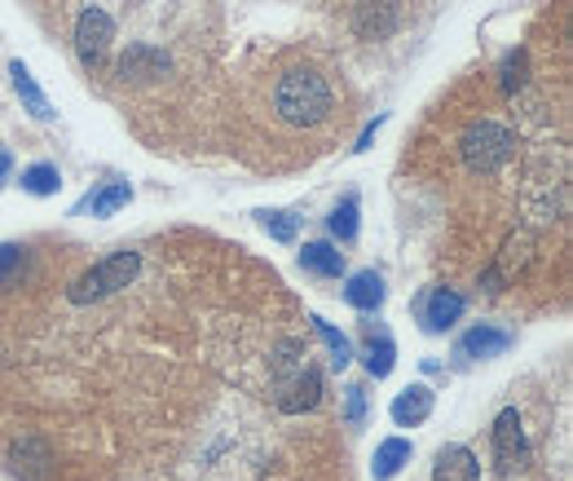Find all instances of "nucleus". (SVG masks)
Instances as JSON below:
<instances>
[{
    "label": "nucleus",
    "instance_id": "a878e982",
    "mask_svg": "<svg viewBox=\"0 0 573 481\" xmlns=\"http://www.w3.org/2000/svg\"><path fill=\"white\" fill-rule=\"evenodd\" d=\"M22 265V248L18 243H0V283Z\"/></svg>",
    "mask_w": 573,
    "mask_h": 481
},
{
    "label": "nucleus",
    "instance_id": "f3484780",
    "mask_svg": "<svg viewBox=\"0 0 573 481\" xmlns=\"http://www.w3.org/2000/svg\"><path fill=\"white\" fill-rule=\"evenodd\" d=\"M9 75H13V88H18V97L27 102V111H31L35 119H53V111H49V97L40 93V84L31 80V71H27L22 62H13V66H9Z\"/></svg>",
    "mask_w": 573,
    "mask_h": 481
},
{
    "label": "nucleus",
    "instance_id": "ddd939ff",
    "mask_svg": "<svg viewBox=\"0 0 573 481\" xmlns=\"http://www.w3.org/2000/svg\"><path fill=\"white\" fill-rule=\"evenodd\" d=\"M433 481H481V464H477V456L468 447H446L437 456Z\"/></svg>",
    "mask_w": 573,
    "mask_h": 481
},
{
    "label": "nucleus",
    "instance_id": "2eb2a0df",
    "mask_svg": "<svg viewBox=\"0 0 573 481\" xmlns=\"http://www.w3.org/2000/svg\"><path fill=\"white\" fill-rule=\"evenodd\" d=\"M300 265L317 279H340L344 274V252L331 248V243H304L300 248Z\"/></svg>",
    "mask_w": 573,
    "mask_h": 481
},
{
    "label": "nucleus",
    "instance_id": "1a4fd4ad",
    "mask_svg": "<svg viewBox=\"0 0 573 481\" xmlns=\"http://www.w3.org/2000/svg\"><path fill=\"white\" fill-rule=\"evenodd\" d=\"M353 27H357V35H366V40H384V35L397 31V4H393V0H362V4L353 9Z\"/></svg>",
    "mask_w": 573,
    "mask_h": 481
},
{
    "label": "nucleus",
    "instance_id": "412c9836",
    "mask_svg": "<svg viewBox=\"0 0 573 481\" xmlns=\"http://www.w3.org/2000/svg\"><path fill=\"white\" fill-rule=\"evenodd\" d=\"M326 226H331V234H335L340 243L357 239V195H348L344 203H335V212L326 217Z\"/></svg>",
    "mask_w": 573,
    "mask_h": 481
},
{
    "label": "nucleus",
    "instance_id": "4468645a",
    "mask_svg": "<svg viewBox=\"0 0 573 481\" xmlns=\"http://www.w3.org/2000/svg\"><path fill=\"white\" fill-rule=\"evenodd\" d=\"M344 301H348L353 310H362V314L379 310V305H384V279H379L375 270H357V274L348 279V287H344Z\"/></svg>",
    "mask_w": 573,
    "mask_h": 481
},
{
    "label": "nucleus",
    "instance_id": "f8f14e48",
    "mask_svg": "<svg viewBox=\"0 0 573 481\" xmlns=\"http://www.w3.org/2000/svg\"><path fill=\"white\" fill-rule=\"evenodd\" d=\"M317 398H322V376L313 372V367H304L291 385H283V398H279V407L291 411V416H300V411H313L317 407Z\"/></svg>",
    "mask_w": 573,
    "mask_h": 481
},
{
    "label": "nucleus",
    "instance_id": "dca6fc26",
    "mask_svg": "<svg viewBox=\"0 0 573 481\" xmlns=\"http://www.w3.org/2000/svg\"><path fill=\"white\" fill-rule=\"evenodd\" d=\"M406 464H410V442H406V438H388V442H379V451H375L371 478H375V481L397 478Z\"/></svg>",
    "mask_w": 573,
    "mask_h": 481
},
{
    "label": "nucleus",
    "instance_id": "0eeeda50",
    "mask_svg": "<svg viewBox=\"0 0 573 481\" xmlns=\"http://www.w3.org/2000/svg\"><path fill=\"white\" fill-rule=\"evenodd\" d=\"M508 349H512V332L490 327V323L463 332L459 345H455V354H459V358H472V363H477V358H499V354H508Z\"/></svg>",
    "mask_w": 573,
    "mask_h": 481
},
{
    "label": "nucleus",
    "instance_id": "393cba45",
    "mask_svg": "<svg viewBox=\"0 0 573 481\" xmlns=\"http://www.w3.org/2000/svg\"><path fill=\"white\" fill-rule=\"evenodd\" d=\"M35 451H44V447L35 442ZM13 460H31V442H18V447H13ZM44 460H49V456H40V464H18V473L27 469V478H40V473H44Z\"/></svg>",
    "mask_w": 573,
    "mask_h": 481
},
{
    "label": "nucleus",
    "instance_id": "7ed1b4c3",
    "mask_svg": "<svg viewBox=\"0 0 573 481\" xmlns=\"http://www.w3.org/2000/svg\"><path fill=\"white\" fill-rule=\"evenodd\" d=\"M512 146H517V137H512L508 124L481 119V124H472L463 133V164L472 172H494V168H503L512 159Z\"/></svg>",
    "mask_w": 573,
    "mask_h": 481
},
{
    "label": "nucleus",
    "instance_id": "f257e3e1",
    "mask_svg": "<svg viewBox=\"0 0 573 481\" xmlns=\"http://www.w3.org/2000/svg\"><path fill=\"white\" fill-rule=\"evenodd\" d=\"M274 111L295 128H313L331 115V84L317 71H286L274 88Z\"/></svg>",
    "mask_w": 573,
    "mask_h": 481
},
{
    "label": "nucleus",
    "instance_id": "39448f33",
    "mask_svg": "<svg viewBox=\"0 0 573 481\" xmlns=\"http://www.w3.org/2000/svg\"><path fill=\"white\" fill-rule=\"evenodd\" d=\"M494 456H499V469L503 473H512V469H521L525 464V433H521V416L508 407V411H499V420H494Z\"/></svg>",
    "mask_w": 573,
    "mask_h": 481
},
{
    "label": "nucleus",
    "instance_id": "9d476101",
    "mask_svg": "<svg viewBox=\"0 0 573 481\" xmlns=\"http://www.w3.org/2000/svg\"><path fill=\"white\" fill-rule=\"evenodd\" d=\"M388 416H393V425H402V429L424 425V420L433 416V389H428V385H406V389L393 398Z\"/></svg>",
    "mask_w": 573,
    "mask_h": 481
},
{
    "label": "nucleus",
    "instance_id": "6ab92c4d",
    "mask_svg": "<svg viewBox=\"0 0 573 481\" xmlns=\"http://www.w3.org/2000/svg\"><path fill=\"white\" fill-rule=\"evenodd\" d=\"M362 363H366V376H375V380H384L388 372H393V363H397V345L388 341V336H371L366 341V354H362Z\"/></svg>",
    "mask_w": 573,
    "mask_h": 481
},
{
    "label": "nucleus",
    "instance_id": "20e7f679",
    "mask_svg": "<svg viewBox=\"0 0 573 481\" xmlns=\"http://www.w3.org/2000/svg\"><path fill=\"white\" fill-rule=\"evenodd\" d=\"M111 35H115L111 13L93 4V9H84V13H80V22H75V53H80L84 62H97V57L106 53Z\"/></svg>",
    "mask_w": 573,
    "mask_h": 481
},
{
    "label": "nucleus",
    "instance_id": "5701e85b",
    "mask_svg": "<svg viewBox=\"0 0 573 481\" xmlns=\"http://www.w3.org/2000/svg\"><path fill=\"white\" fill-rule=\"evenodd\" d=\"M257 221H261L265 234L279 239V243H295V234H300V221H295L291 212H257Z\"/></svg>",
    "mask_w": 573,
    "mask_h": 481
},
{
    "label": "nucleus",
    "instance_id": "6e6552de",
    "mask_svg": "<svg viewBox=\"0 0 573 481\" xmlns=\"http://www.w3.org/2000/svg\"><path fill=\"white\" fill-rule=\"evenodd\" d=\"M168 71H173L168 53H159V49H150V44H133V49L119 57V75H124V80H133V84L159 80V75H168Z\"/></svg>",
    "mask_w": 573,
    "mask_h": 481
},
{
    "label": "nucleus",
    "instance_id": "bb28decb",
    "mask_svg": "<svg viewBox=\"0 0 573 481\" xmlns=\"http://www.w3.org/2000/svg\"><path fill=\"white\" fill-rule=\"evenodd\" d=\"M9 177V150H0V181Z\"/></svg>",
    "mask_w": 573,
    "mask_h": 481
},
{
    "label": "nucleus",
    "instance_id": "4be33fe9",
    "mask_svg": "<svg viewBox=\"0 0 573 481\" xmlns=\"http://www.w3.org/2000/svg\"><path fill=\"white\" fill-rule=\"evenodd\" d=\"M58 186H62V177H58L53 164H31V168L22 172V190H27V195H40V199H44V195H53Z\"/></svg>",
    "mask_w": 573,
    "mask_h": 481
},
{
    "label": "nucleus",
    "instance_id": "f03ea898",
    "mask_svg": "<svg viewBox=\"0 0 573 481\" xmlns=\"http://www.w3.org/2000/svg\"><path fill=\"white\" fill-rule=\"evenodd\" d=\"M137 274H142V257H137V252H115V257L97 261L93 270H84V274L71 283V301H75V305L106 301V296H115L119 287H128Z\"/></svg>",
    "mask_w": 573,
    "mask_h": 481
},
{
    "label": "nucleus",
    "instance_id": "423d86ee",
    "mask_svg": "<svg viewBox=\"0 0 573 481\" xmlns=\"http://www.w3.org/2000/svg\"><path fill=\"white\" fill-rule=\"evenodd\" d=\"M419 318H424L428 332H446V327H455V323L463 318V296L450 292V287H433V292L419 301Z\"/></svg>",
    "mask_w": 573,
    "mask_h": 481
},
{
    "label": "nucleus",
    "instance_id": "aec40b11",
    "mask_svg": "<svg viewBox=\"0 0 573 481\" xmlns=\"http://www.w3.org/2000/svg\"><path fill=\"white\" fill-rule=\"evenodd\" d=\"M300 372H304V349H300L295 341H283L279 354H274V380H279V389L291 385Z\"/></svg>",
    "mask_w": 573,
    "mask_h": 481
},
{
    "label": "nucleus",
    "instance_id": "a211bd4d",
    "mask_svg": "<svg viewBox=\"0 0 573 481\" xmlns=\"http://www.w3.org/2000/svg\"><path fill=\"white\" fill-rule=\"evenodd\" d=\"M309 323H313V332H317V341L331 349V367L340 372V367H348L353 363V345H348V336L344 332H335L326 318H317V314H309Z\"/></svg>",
    "mask_w": 573,
    "mask_h": 481
},
{
    "label": "nucleus",
    "instance_id": "9b49d317",
    "mask_svg": "<svg viewBox=\"0 0 573 481\" xmlns=\"http://www.w3.org/2000/svg\"><path fill=\"white\" fill-rule=\"evenodd\" d=\"M133 199V186L128 181H106V186H97V190H88L80 203H75V217H111V212H119L124 203Z\"/></svg>",
    "mask_w": 573,
    "mask_h": 481
},
{
    "label": "nucleus",
    "instance_id": "b1692460",
    "mask_svg": "<svg viewBox=\"0 0 573 481\" xmlns=\"http://www.w3.org/2000/svg\"><path fill=\"white\" fill-rule=\"evenodd\" d=\"M344 394H348V425L357 429V425L366 420V389H362V385H348Z\"/></svg>",
    "mask_w": 573,
    "mask_h": 481
}]
</instances>
